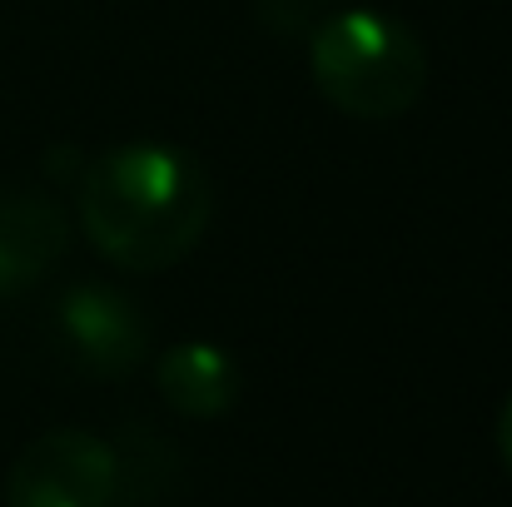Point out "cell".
<instances>
[{
	"instance_id": "cell-1",
	"label": "cell",
	"mask_w": 512,
	"mask_h": 507,
	"mask_svg": "<svg viewBox=\"0 0 512 507\" xmlns=\"http://www.w3.org/2000/svg\"><path fill=\"white\" fill-rule=\"evenodd\" d=\"M75 214L105 264L165 274L199 249L214 214V184L189 150L135 140L80 169Z\"/></svg>"
},
{
	"instance_id": "cell-2",
	"label": "cell",
	"mask_w": 512,
	"mask_h": 507,
	"mask_svg": "<svg viewBox=\"0 0 512 507\" xmlns=\"http://www.w3.org/2000/svg\"><path fill=\"white\" fill-rule=\"evenodd\" d=\"M309 75L343 115L398 120L428 90V50L398 15L339 10L309 35Z\"/></svg>"
},
{
	"instance_id": "cell-3",
	"label": "cell",
	"mask_w": 512,
	"mask_h": 507,
	"mask_svg": "<svg viewBox=\"0 0 512 507\" xmlns=\"http://www.w3.org/2000/svg\"><path fill=\"white\" fill-rule=\"evenodd\" d=\"M115 483V443L90 428H50L15 453L5 473V507H110Z\"/></svg>"
},
{
	"instance_id": "cell-4",
	"label": "cell",
	"mask_w": 512,
	"mask_h": 507,
	"mask_svg": "<svg viewBox=\"0 0 512 507\" xmlns=\"http://www.w3.org/2000/svg\"><path fill=\"white\" fill-rule=\"evenodd\" d=\"M55 329L70 358L95 378H130L150 353V319L115 284H70L55 304Z\"/></svg>"
},
{
	"instance_id": "cell-5",
	"label": "cell",
	"mask_w": 512,
	"mask_h": 507,
	"mask_svg": "<svg viewBox=\"0 0 512 507\" xmlns=\"http://www.w3.org/2000/svg\"><path fill=\"white\" fill-rule=\"evenodd\" d=\"M70 249V219L50 194L10 189L0 194V299L40 284Z\"/></svg>"
},
{
	"instance_id": "cell-6",
	"label": "cell",
	"mask_w": 512,
	"mask_h": 507,
	"mask_svg": "<svg viewBox=\"0 0 512 507\" xmlns=\"http://www.w3.org/2000/svg\"><path fill=\"white\" fill-rule=\"evenodd\" d=\"M239 363L219 348V343H204V338H194V343H174L160 353V363H155V388H160V398L170 403L174 413H184V418H199V423H209V418H224L234 403H239Z\"/></svg>"
},
{
	"instance_id": "cell-7",
	"label": "cell",
	"mask_w": 512,
	"mask_h": 507,
	"mask_svg": "<svg viewBox=\"0 0 512 507\" xmlns=\"http://www.w3.org/2000/svg\"><path fill=\"white\" fill-rule=\"evenodd\" d=\"M498 453H503V468L512 473V393L503 398V413H498Z\"/></svg>"
}]
</instances>
